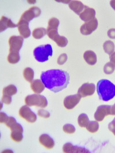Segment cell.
Instances as JSON below:
<instances>
[{
    "label": "cell",
    "mask_w": 115,
    "mask_h": 153,
    "mask_svg": "<svg viewBox=\"0 0 115 153\" xmlns=\"http://www.w3.org/2000/svg\"><path fill=\"white\" fill-rule=\"evenodd\" d=\"M109 60H110V62L115 66V52H113L111 55H110Z\"/></svg>",
    "instance_id": "74e56055"
},
{
    "label": "cell",
    "mask_w": 115,
    "mask_h": 153,
    "mask_svg": "<svg viewBox=\"0 0 115 153\" xmlns=\"http://www.w3.org/2000/svg\"><path fill=\"white\" fill-rule=\"evenodd\" d=\"M63 130L67 134H72L75 132V127L71 124H66L63 126Z\"/></svg>",
    "instance_id": "4dcf8cb0"
},
{
    "label": "cell",
    "mask_w": 115,
    "mask_h": 153,
    "mask_svg": "<svg viewBox=\"0 0 115 153\" xmlns=\"http://www.w3.org/2000/svg\"><path fill=\"white\" fill-rule=\"evenodd\" d=\"M63 152L65 153H90V152L85 147L74 146L72 143H66L63 147Z\"/></svg>",
    "instance_id": "9a60e30c"
},
{
    "label": "cell",
    "mask_w": 115,
    "mask_h": 153,
    "mask_svg": "<svg viewBox=\"0 0 115 153\" xmlns=\"http://www.w3.org/2000/svg\"><path fill=\"white\" fill-rule=\"evenodd\" d=\"M115 70V66L111 62L107 63L104 67V72L107 75L112 74Z\"/></svg>",
    "instance_id": "f546056e"
},
{
    "label": "cell",
    "mask_w": 115,
    "mask_h": 153,
    "mask_svg": "<svg viewBox=\"0 0 115 153\" xmlns=\"http://www.w3.org/2000/svg\"><path fill=\"white\" fill-rule=\"evenodd\" d=\"M112 115L111 106L108 105H101L98 107L94 115V119L97 122H102L108 115Z\"/></svg>",
    "instance_id": "ba28073f"
},
{
    "label": "cell",
    "mask_w": 115,
    "mask_h": 153,
    "mask_svg": "<svg viewBox=\"0 0 115 153\" xmlns=\"http://www.w3.org/2000/svg\"><path fill=\"white\" fill-rule=\"evenodd\" d=\"M53 51L50 44L40 45L34 50V56L38 62L44 63L49 60V56H52Z\"/></svg>",
    "instance_id": "3957f363"
},
{
    "label": "cell",
    "mask_w": 115,
    "mask_h": 153,
    "mask_svg": "<svg viewBox=\"0 0 115 153\" xmlns=\"http://www.w3.org/2000/svg\"><path fill=\"white\" fill-rule=\"evenodd\" d=\"M20 117L29 123H35L37 120L36 114L32 111L28 105H23L19 110Z\"/></svg>",
    "instance_id": "52a82bcc"
},
{
    "label": "cell",
    "mask_w": 115,
    "mask_h": 153,
    "mask_svg": "<svg viewBox=\"0 0 115 153\" xmlns=\"http://www.w3.org/2000/svg\"><path fill=\"white\" fill-rule=\"evenodd\" d=\"M96 91V85L93 83H85L79 88L78 94L82 97L93 95Z\"/></svg>",
    "instance_id": "8fae6325"
},
{
    "label": "cell",
    "mask_w": 115,
    "mask_h": 153,
    "mask_svg": "<svg viewBox=\"0 0 115 153\" xmlns=\"http://www.w3.org/2000/svg\"><path fill=\"white\" fill-rule=\"evenodd\" d=\"M41 14V10L39 7H30L28 10L24 12L21 16V19L29 22L34 18L39 17Z\"/></svg>",
    "instance_id": "30bf717a"
},
{
    "label": "cell",
    "mask_w": 115,
    "mask_h": 153,
    "mask_svg": "<svg viewBox=\"0 0 115 153\" xmlns=\"http://www.w3.org/2000/svg\"><path fill=\"white\" fill-rule=\"evenodd\" d=\"M55 42L57 43L58 46H59L61 48H64L68 44V40H67V38H66L64 36H59V37L55 41Z\"/></svg>",
    "instance_id": "f1b7e54d"
},
{
    "label": "cell",
    "mask_w": 115,
    "mask_h": 153,
    "mask_svg": "<svg viewBox=\"0 0 115 153\" xmlns=\"http://www.w3.org/2000/svg\"><path fill=\"white\" fill-rule=\"evenodd\" d=\"M18 30L24 39H27L31 36V32L29 27V22L27 21L20 19L17 24Z\"/></svg>",
    "instance_id": "4fadbf2b"
},
{
    "label": "cell",
    "mask_w": 115,
    "mask_h": 153,
    "mask_svg": "<svg viewBox=\"0 0 115 153\" xmlns=\"http://www.w3.org/2000/svg\"><path fill=\"white\" fill-rule=\"evenodd\" d=\"M108 37L111 39H115V29L112 28L110 29L107 33Z\"/></svg>",
    "instance_id": "8d00e7d4"
},
{
    "label": "cell",
    "mask_w": 115,
    "mask_h": 153,
    "mask_svg": "<svg viewBox=\"0 0 115 153\" xmlns=\"http://www.w3.org/2000/svg\"><path fill=\"white\" fill-rule=\"evenodd\" d=\"M23 131L22 130H16L12 131L10 134L11 139L16 142H20L23 139Z\"/></svg>",
    "instance_id": "603a6c76"
},
{
    "label": "cell",
    "mask_w": 115,
    "mask_h": 153,
    "mask_svg": "<svg viewBox=\"0 0 115 153\" xmlns=\"http://www.w3.org/2000/svg\"><path fill=\"white\" fill-rule=\"evenodd\" d=\"M17 27V25L5 16H2L0 20V32H2L7 28H14Z\"/></svg>",
    "instance_id": "e0dca14e"
},
{
    "label": "cell",
    "mask_w": 115,
    "mask_h": 153,
    "mask_svg": "<svg viewBox=\"0 0 115 153\" xmlns=\"http://www.w3.org/2000/svg\"><path fill=\"white\" fill-rule=\"evenodd\" d=\"M108 128L109 131L112 132L115 136V118L108 125Z\"/></svg>",
    "instance_id": "d590c367"
},
{
    "label": "cell",
    "mask_w": 115,
    "mask_h": 153,
    "mask_svg": "<svg viewBox=\"0 0 115 153\" xmlns=\"http://www.w3.org/2000/svg\"><path fill=\"white\" fill-rule=\"evenodd\" d=\"M103 48L105 52L110 55L113 52H114L115 48V44L112 41H106L103 44Z\"/></svg>",
    "instance_id": "d4e9b609"
},
{
    "label": "cell",
    "mask_w": 115,
    "mask_h": 153,
    "mask_svg": "<svg viewBox=\"0 0 115 153\" xmlns=\"http://www.w3.org/2000/svg\"><path fill=\"white\" fill-rule=\"evenodd\" d=\"M69 7L71 10L78 15L85 8V5L79 1H70L69 4Z\"/></svg>",
    "instance_id": "d6986e66"
},
{
    "label": "cell",
    "mask_w": 115,
    "mask_h": 153,
    "mask_svg": "<svg viewBox=\"0 0 115 153\" xmlns=\"http://www.w3.org/2000/svg\"><path fill=\"white\" fill-rule=\"evenodd\" d=\"M81 97L78 94L65 97L63 101V105L65 108L67 110L73 109L79 103Z\"/></svg>",
    "instance_id": "7c38bea8"
},
{
    "label": "cell",
    "mask_w": 115,
    "mask_h": 153,
    "mask_svg": "<svg viewBox=\"0 0 115 153\" xmlns=\"http://www.w3.org/2000/svg\"><path fill=\"white\" fill-rule=\"evenodd\" d=\"M59 25V20L55 17L50 19L48 23L47 28V35L54 42L59 36L58 32V29Z\"/></svg>",
    "instance_id": "5b68a950"
},
{
    "label": "cell",
    "mask_w": 115,
    "mask_h": 153,
    "mask_svg": "<svg viewBox=\"0 0 115 153\" xmlns=\"http://www.w3.org/2000/svg\"><path fill=\"white\" fill-rule=\"evenodd\" d=\"M45 85L42 80L36 79L31 83V88L36 94H41L45 88Z\"/></svg>",
    "instance_id": "ac0fdd59"
},
{
    "label": "cell",
    "mask_w": 115,
    "mask_h": 153,
    "mask_svg": "<svg viewBox=\"0 0 115 153\" xmlns=\"http://www.w3.org/2000/svg\"><path fill=\"white\" fill-rule=\"evenodd\" d=\"M98 25V20L95 18L93 20L86 22L84 24H83L80 28V32L82 35L85 36L90 35L97 29Z\"/></svg>",
    "instance_id": "9c48e42d"
},
{
    "label": "cell",
    "mask_w": 115,
    "mask_h": 153,
    "mask_svg": "<svg viewBox=\"0 0 115 153\" xmlns=\"http://www.w3.org/2000/svg\"><path fill=\"white\" fill-rule=\"evenodd\" d=\"M80 19L82 21L88 22L95 19L96 11L93 8L88 7L85 5L84 10L79 15Z\"/></svg>",
    "instance_id": "5bb4252c"
},
{
    "label": "cell",
    "mask_w": 115,
    "mask_h": 153,
    "mask_svg": "<svg viewBox=\"0 0 115 153\" xmlns=\"http://www.w3.org/2000/svg\"><path fill=\"white\" fill-rule=\"evenodd\" d=\"M2 92H3L4 95L12 97L15 94H16V93L17 92V89L14 85L10 84L7 85V87L4 88Z\"/></svg>",
    "instance_id": "7402d4cb"
},
{
    "label": "cell",
    "mask_w": 115,
    "mask_h": 153,
    "mask_svg": "<svg viewBox=\"0 0 115 153\" xmlns=\"http://www.w3.org/2000/svg\"><path fill=\"white\" fill-rule=\"evenodd\" d=\"M86 128L89 132L95 133L97 132L99 129V124L97 121L89 122V123L86 126Z\"/></svg>",
    "instance_id": "83f0119b"
},
{
    "label": "cell",
    "mask_w": 115,
    "mask_h": 153,
    "mask_svg": "<svg viewBox=\"0 0 115 153\" xmlns=\"http://www.w3.org/2000/svg\"><path fill=\"white\" fill-rule=\"evenodd\" d=\"M97 92L99 99L108 102L115 97V85L107 79H101L97 84Z\"/></svg>",
    "instance_id": "7a4b0ae2"
},
{
    "label": "cell",
    "mask_w": 115,
    "mask_h": 153,
    "mask_svg": "<svg viewBox=\"0 0 115 153\" xmlns=\"http://www.w3.org/2000/svg\"><path fill=\"white\" fill-rule=\"evenodd\" d=\"M47 34V29L44 28L35 29L32 32V36L35 39H41Z\"/></svg>",
    "instance_id": "cb8c5ba5"
},
{
    "label": "cell",
    "mask_w": 115,
    "mask_h": 153,
    "mask_svg": "<svg viewBox=\"0 0 115 153\" xmlns=\"http://www.w3.org/2000/svg\"><path fill=\"white\" fill-rule=\"evenodd\" d=\"M25 103L29 107L36 106L40 108H46L48 105L46 97L39 94L28 95L25 99Z\"/></svg>",
    "instance_id": "277c9868"
},
{
    "label": "cell",
    "mask_w": 115,
    "mask_h": 153,
    "mask_svg": "<svg viewBox=\"0 0 115 153\" xmlns=\"http://www.w3.org/2000/svg\"><path fill=\"white\" fill-rule=\"evenodd\" d=\"M84 58L86 63L90 65H95L97 61L96 54L92 51H86L84 54Z\"/></svg>",
    "instance_id": "ffe728a7"
},
{
    "label": "cell",
    "mask_w": 115,
    "mask_h": 153,
    "mask_svg": "<svg viewBox=\"0 0 115 153\" xmlns=\"http://www.w3.org/2000/svg\"><path fill=\"white\" fill-rule=\"evenodd\" d=\"M40 143L47 149H51L55 146V142L50 136L48 134H44L39 137Z\"/></svg>",
    "instance_id": "2e32d148"
},
{
    "label": "cell",
    "mask_w": 115,
    "mask_h": 153,
    "mask_svg": "<svg viewBox=\"0 0 115 153\" xmlns=\"http://www.w3.org/2000/svg\"><path fill=\"white\" fill-rule=\"evenodd\" d=\"M9 52H19L22 48L24 38L20 36H12L9 39Z\"/></svg>",
    "instance_id": "8992f818"
},
{
    "label": "cell",
    "mask_w": 115,
    "mask_h": 153,
    "mask_svg": "<svg viewBox=\"0 0 115 153\" xmlns=\"http://www.w3.org/2000/svg\"><path fill=\"white\" fill-rule=\"evenodd\" d=\"M9 117L7 116V114L4 112H0V122L1 123H5Z\"/></svg>",
    "instance_id": "e575fe53"
},
{
    "label": "cell",
    "mask_w": 115,
    "mask_h": 153,
    "mask_svg": "<svg viewBox=\"0 0 115 153\" xmlns=\"http://www.w3.org/2000/svg\"><path fill=\"white\" fill-rule=\"evenodd\" d=\"M23 76L27 82L31 83L34 80V70L29 67L25 68L23 71Z\"/></svg>",
    "instance_id": "484cf974"
},
{
    "label": "cell",
    "mask_w": 115,
    "mask_h": 153,
    "mask_svg": "<svg viewBox=\"0 0 115 153\" xmlns=\"http://www.w3.org/2000/svg\"><path fill=\"white\" fill-rule=\"evenodd\" d=\"M89 119L85 114H81L78 118V123L81 127H86L89 123Z\"/></svg>",
    "instance_id": "4316f807"
},
{
    "label": "cell",
    "mask_w": 115,
    "mask_h": 153,
    "mask_svg": "<svg viewBox=\"0 0 115 153\" xmlns=\"http://www.w3.org/2000/svg\"><path fill=\"white\" fill-rule=\"evenodd\" d=\"M111 112H112V115H115V103L111 106Z\"/></svg>",
    "instance_id": "ab89813d"
},
{
    "label": "cell",
    "mask_w": 115,
    "mask_h": 153,
    "mask_svg": "<svg viewBox=\"0 0 115 153\" xmlns=\"http://www.w3.org/2000/svg\"><path fill=\"white\" fill-rule=\"evenodd\" d=\"M110 5L111 6V7L113 8V9H114L115 10V0H112L110 1Z\"/></svg>",
    "instance_id": "f35d334b"
},
{
    "label": "cell",
    "mask_w": 115,
    "mask_h": 153,
    "mask_svg": "<svg viewBox=\"0 0 115 153\" xmlns=\"http://www.w3.org/2000/svg\"><path fill=\"white\" fill-rule=\"evenodd\" d=\"M12 97L3 95L1 99V102L5 105H10L12 103Z\"/></svg>",
    "instance_id": "836d02e7"
},
{
    "label": "cell",
    "mask_w": 115,
    "mask_h": 153,
    "mask_svg": "<svg viewBox=\"0 0 115 153\" xmlns=\"http://www.w3.org/2000/svg\"><path fill=\"white\" fill-rule=\"evenodd\" d=\"M7 62L10 64H16L19 63L20 60V56L19 52H9L7 57Z\"/></svg>",
    "instance_id": "44dd1931"
},
{
    "label": "cell",
    "mask_w": 115,
    "mask_h": 153,
    "mask_svg": "<svg viewBox=\"0 0 115 153\" xmlns=\"http://www.w3.org/2000/svg\"><path fill=\"white\" fill-rule=\"evenodd\" d=\"M37 115L40 117H42L44 118H49L50 117V112L46 110H44L43 109H40L38 110L37 111Z\"/></svg>",
    "instance_id": "1f68e13d"
},
{
    "label": "cell",
    "mask_w": 115,
    "mask_h": 153,
    "mask_svg": "<svg viewBox=\"0 0 115 153\" xmlns=\"http://www.w3.org/2000/svg\"><path fill=\"white\" fill-rule=\"evenodd\" d=\"M67 60V56L66 53H62L59 56L58 59L57 63L59 65H63L64 64L66 61Z\"/></svg>",
    "instance_id": "d6a6232c"
},
{
    "label": "cell",
    "mask_w": 115,
    "mask_h": 153,
    "mask_svg": "<svg viewBox=\"0 0 115 153\" xmlns=\"http://www.w3.org/2000/svg\"><path fill=\"white\" fill-rule=\"evenodd\" d=\"M40 78L45 87L55 93L64 90L70 82L69 74L61 70H51L42 72Z\"/></svg>",
    "instance_id": "6da1fadb"
}]
</instances>
